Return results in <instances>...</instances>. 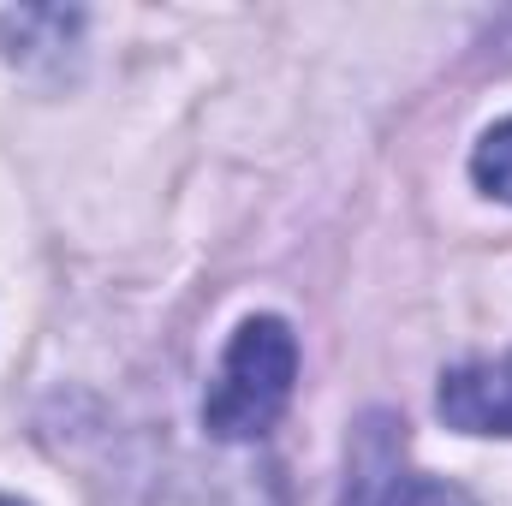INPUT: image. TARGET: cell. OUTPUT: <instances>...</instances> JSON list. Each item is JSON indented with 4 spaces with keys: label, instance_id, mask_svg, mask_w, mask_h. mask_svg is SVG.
<instances>
[{
    "label": "cell",
    "instance_id": "1",
    "mask_svg": "<svg viewBox=\"0 0 512 506\" xmlns=\"http://www.w3.org/2000/svg\"><path fill=\"white\" fill-rule=\"evenodd\" d=\"M292 381H298V340L280 316H251L227 358H221V376L203 399V423L215 441H256L292 399Z\"/></svg>",
    "mask_w": 512,
    "mask_h": 506
},
{
    "label": "cell",
    "instance_id": "6",
    "mask_svg": "<svg viewBox=\"0 0 512 506\" xmlns=\"http://www.w3.org/2000/svg\"><path fill=\"white\" fill-rule=\"evenodd\" d=\"M0 506H24V501H6V495H0Z\"/></svg>",
    "mask_w": 512,
    "mask_h": 506
},
{
    "label": "cell",
    "instance_id": "3",
    "mask_svg": "<svg viewBox=\"0 0 512 506\" xmlns=\"http://www.w3.org/2000/svg\"><path fill=\"white\" fill-rule=\"evenodd\" d=\"M441 417L465 435H512V358L459 364L441 381Z\"/></svg>",
    "mask_w": 512,
    "mask_h": 506
},
{
    "label": "cell",
    "instance_id": "2",
    "mask_svg": "<svg viewBox=\"0 0 512 506\" xmlns=\"http://www.w3.org/2000/svg\"><path fill=\"white\" fill-rule=\"evenodd\" d=\"M137 506H286L274 471L262 465H173L167 477H155Z\"/></svg>",
    "mask_w": 512,
    "mask_h": 506
},
{
    "label": "cell",
    "instance_id": "4",
    "mask_svg": "<svg viewBox=\"0 0 512 506\" xmlns=\"http://www.w3.org/2000/svg\"><path fill=\"white\" fill-rule=\"evenodd\" d=\"M471 173H477V185H483L489 197H507L512 203V120L507 126H495L483 143H477Z\"/></svg>",
    "mask_w": 512,
    "mask_h": 506
},
{
    "label": "cell",
    "instance_id": "5",
    "mask_svg": "<svg viewBox=\"0 0 512 506\" xmlns=\"http://www.w3.org/2000/svg\"><path fill=\"white\" fill-rule=\"evenodd\" d=\"M382 506H477L459 483H435V477H411V483H399Z\"/></svg>",
    "mask_w": 512,
    "mask_h": 506
}]
</instances>
